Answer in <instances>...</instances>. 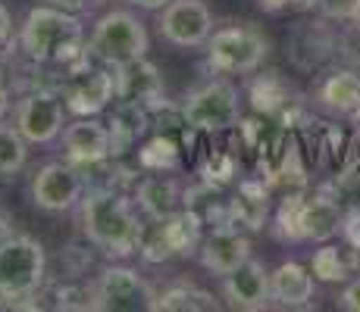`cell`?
<instances>
[{"label": "cell", "instance_id": "e0dca14e", "mask_svg": "<svg viewBox=\"0 0 360 312\" xmlns=\"http://www.w3.org/2000/svg\"><path fill=\"white\" fill-rule=\"evenodd\" d=\"M269 290H273V300L279 303V306L297 309L314 300L316 278L301 262H282L276 272H269Z\"/></svg>", "mask_w": 360, "mask_h": 312}, {"label": "cell", "instance_id": "d6a6232c", "mask_svg": "<svg viewBox=\"0 0 360 312\" xmlns=\"http://www.w3.org/2000/svg\"><path fill=\"white\" fill-rule=\"evenodd\" d=\"M266 13H282V10H292V6H310L316 0H257Z\"/></svg>", "mask_w": 360, "mask_h": 312}, {"label": "cell", "instance_id": "f546056e", "mask_svg": "<svg viewBox=\"0 0 360 312\" xmlns=\"http://www.w3.org/2000/svg\"><path fill=\"white\" fill-rule=\"evenodd\" d=\"M316 6H320L329 19H348L351 22V16H354V10H357V0H316Z\"/></svg>", "mask_w": 360, "mask_h": 312}, {"label": "cell", "instance_id": "6da1fadb", "mask_svg": "<svg viewBox=\"0 0 360 312\" xmlns=\"http://www.w3.org/2000/svg\"><path fill=\"white\" fill-rule=\"evenodd\" d=\"M82 228L88 240L107 256L126 259L131 253H141L144 228L131 203L116 191H91L82 197Z\"/></svg>", "mask_w": 360, "mask_h": 312}, {"label": "cell", "instance_id": "5bb4252c", "mask_svg": "<svg viewBox=\"0 0 360 312\" xmlns=\"http://www.w3.org/2000/svg\"><path fill=\"white\" fill-rule=\"evenodd\" d=\"M63 156L75 165H98L113 156L110 147V128L91 116H79L63 128Z\"/></svg>", "mask_w": 360, "mask_h": 312}, {"label": "cell", "instance_id": "d4e9b609", "mask_svg": "<svg viewBox=\"0 0 360 312\" xmlns=\"http://www.w3.org/2000/svg\"><path fill=\"white\" fill-rule=\"evenodd\" d=\"M29 159V141L19 135V128L0 125V178L16 175Z\"/></svg>", "mask_w": 360, "mask_h": 312}, {"label": "cell", "instance_id": "277c9868", "mask_svg": "<svg viewBox=\"0 0 360 312\" xmlns=\"http://www.w3.org/2000/svg\"><path fill=\"white\" fill-rule=\"evenodd\" d=\"M47 275V253L29 234L0 240V300L19 303L38 294Z\"/></svg>", "mask_w": 360, "mask_h": 312}, {"label": "cell", "instance_id": "8d00e7d4", "mask_svg": "<svg viewBox=\"0 0 360 312\" xmlns=\"http://www.w3.org/2000/svg\"><path fill=\"white\" fill-rule=\"evenodd\" d=\"M131 6H138V10H163L166 4H172V0H129Z\"/></svg>", "mask_w": 360, "mask_h": 312}, {"label": "cell", "instance_id": "9c48e42d", "mask_svg": "<svg viewBox=\"0 0 360 312\" xmlns=\"http://www.w3.org/2000/svg\"><path fill=\"white\" fill-rule=\"evenodd\" d=\"M157 294L150 284L129 266H107L94 284V309L103 312H138L154 309Z\"/></svg>", "mask_w": 360, "mask_h": 312}, {"label": "cell", "instance_id": "2e32d148", "mask_svg": "<svg viewBox=\"0 0 360 312\" xmlns=\"http://www.w3.org/2000/svg\"><path fill=\"white\" fill-rule=\"evenodd\" d=\"M110 100H116V81L103 69H85L66 88V109L72 116H98Z\"/></svg>", "mask_w": 360, "mask_h": 312}, {"label": "cell", "instance_id": "ab89813d", "mask_svg": "<svg viewBox=\"0 0 360 312\" xmlns=\"http://www.w3.org/2000/svg\"><path fill=\"white\" fill-rule=\"evenodd\" d=\"M357 253H360V250H357ZM354 266H357V269H360V256H357V262H354Z\"/></svg>", "mask_w": 360, "mask_h": 312}, {"label": "cell", "instance_id": "7a4b0ae2", "mask_svg": "<svg viewBox=\"0 0 360 312\" xmlns=\"http://www.w3.org/2000/svg\"><path fill=\"white\" fill-rule=\"evenodd\" d=\"M19 44L32 62H66L82 53V22L60 6H34L22 22Z\"/></svg>", "mask_w": 360, "mask_h": 312}, {"label": "cell", "instance_id": "30bf717a", "mask_svg": "<svg viewBox=\"0 0 360 312\" xmlns=\"http://www.w3.org/2000/svg\"><path fill=\"white\" fill-rule=\"evenodd\" d=\"M85 184L79 172L66 163H47L34 172L32 178V200L44 212H69L72 206L82 203Z\"/></svg>", "mask_w": 360, "mask_h": 312}, {"label": "cell", "instance_id": "74e56055", "mask_svg": "<svg viewBox=\"0 0 360 312\" xmlns=\"http://www.w3.org/2000/svg\"><path fill=\"white\" fill-rule=\"evenodd\" d=\"M351 22H354L357 29H360V0H357V10H354V16H351Z\"/></svg>", "mask_w": 360, "mask_h": 312}, {"label": "cell", "instance_id": "7c38bea8", "mask_svg": "<svg viewBox=\"0 0 360 312\" xmlns=\"http://www.w3.org/2000/svg\"><path fill=\"white\" fill-rule=\"evenodd\" d=\"M66 103L51 91H34L16 107V128L29 144H51L63 135Z\"/></svg>", "mask_w": 360, "mask_h": 312}, {"label": "cell", "instance_id": "d590c367", "mask_svg": "<svg viewBox=\"0 0 360 312\" xmlns=\"http://www.w3.org/2000/svg\"><path fill=\"white\" fill-rule=\"evenodd\" d=\"M6 107H10V85H6V72L0 69V116L6 113Z\"/></svg>", "mask_w": 360, "mask_h": 312}, {"label": "cell", "instance_id": "1f68e13d", "mask_svg": "<svg viewBox=\"0 0 360 312\" xmlns=\"http://www.w3.org/2000/svg\"><path fill=\"white\" fill-rule=\"evenodd\" d=\"M338 309H348V312H360V278L348 281V287L338 294Z\"/></svg>", "mask_w": 360, "mask_h": 312}, {"label": "cell", "instance_id": "52a82bcc", "mask_svg": "<svg viewBox=\"0 0 360 312\" xmlns=\"http://www.w3.org/2000/svg\"><path fill=\"white\" fill-rule=\"evenodd\" d=\"M182 119L195 131H226L241 119L238 88L226 79H213L195 88L182 103Z\"/></svg>", "mask_w": 360, "mask_h": 312}, {"label": "cell", "instance_id": "e575fe53", "mask_svg": "<svg viewBox=\"0 0 360 312\" xmlns=\"http://www.w3.org/2000/svg\"><path fill=\"white\" fill-rule=\"evenodd\" d=\"M10 32H13V16H10V10L0 4V44L10 41Z\"/></svg>", "mask_w": 360, "mask_h": 312}, {"label": "cell", "instance_id": "f1b7e54d", "mask_svg": "<svg viewBox=\"0 0 360 312\" xmlns=\"http://www.w3.org/2000/svg\"><path fill=\"white\" fill-rule=\"evenodd\" d=\"M338 234H342L345 244L351 250H360V206L342 212V228H338Z\"/></svg>", "mask_w": 360, "mask_h": 312}, {"label": "cell", "instance_id": "9a60e30c", "mask_svg": "<svg viewBox=\"0 0 360 312\" xmlns=\"http://www.w3.org/2000/svg\"><path fill=\"white\" fill-rule=\"evenodd\" d=\"M223 294L229 300V306L235 309H248V312L266 309L269 300H273L266 266L260 259H254V256L248 262H241L235 272H229L223 278Z\"/></svg>", "mask_w": 360, "mask_h": 312}, {"label": "cell", "instance_id": "3957f363", "mask_svg": "<svg viewBox=\"0 0 360 312\" xmlns=\"http://www.w3.org/2000/svg\"><path fill=\"white\" fill-rule=\"evenodd\" d=\"M276 231L282 240H314V244H329L342 228V210L326 194L301 197L288 194L276 212Z\"/></svg>", "mask_w": 360, "mask_h": 312}, {"label": "cell", "instance_id": "836d02e7", "mask_svg": "<svg viewBox=\"0 0 360 312\" xmlns=\"http://www.w3.org/2000/svg\"><path fill=\"white\" fill-rule=\"evenodd\" d=\"M88 4H91V0H51V6H60V10L75 13V16H79L82 10H88Z\"/></svg>", "mask_w": 360, "mask_h": 312}, {"label": "cell", "instance_id": "7402d4cb", "mask_svg": "<svg viewBox=\"0 0 360 312\" xmlns=\"http://www.w3.org/2000/svg\"><path fill=\"white\" fill-rule=\"evenodd\" d=\"M229 225H248V228H260L263 219H266V191L257 182H245L238 191V197L232 200L229 206Z\"/></svg>", "mask_w": 360, "mask_h": 312}, {"label": "cell", "instance_id": "ffe728a7", "mask_svg": "<svg viewBox=\"0 0 360 312\" xmlns=\"http://www.w3.org/2000/svg\"><path fill=\"white\" fill-rule=\"evenodd\" d=\"M316 100L329 113L354 116V109L360 107V75L351 69H338V72L326 75L316 88Z\"/></svg>", "mask_w": 360, "mask_h": 312}, {"label": "cell", "instance_id": "83f0119b", "mask_svg": "<svg viewBox=\"0 0 360 312\" xmlns=\"http://www.w3.org/2000/svg\"><path fill=\"white\" fill-rule=\"evenodd\" d=\"M60 309H94V290L85 287H60L57 290Z\"/></svg>", "mask_w": 360, "mask_h": 312}, {"label": "cell", "instance_id": "f35d334b", "mask_svg": "<svg viewBox=\"0 0 360 312\" xmlns=\"http://www.w3.org/2000/svg\"><path fill=\"white\" fill-rule=\"evenodd\" d=\"M354 119H357V125H360V107L354 109Z\"/></svg>", "mask_w": 360, "mask_h": 312}, {"label": "cell", "instance_id": "603a6c76", "mask_svg": "<svg viewBox=\"0 0 360 312\" xmlns=\"http://www.w3.org/2000/svg\"><path fill=\"white\" fill-rule=\"evenodd\" d=\"M154 309H166V312H210L219 309V303L213 300V294L200 287H169L163 294H157Z\"/></svg>", "mask_w": 360, "mask_h": 312}, {"label": "cell", "instance_id": "4316f807", "mask_svg": "<svg viewBox=\"0 0 360 312\" xmlns=\"http://www.w3.org/2000/svg\"><path fill=\"white\" fill-rule=\"evenodd\" d=\"M138 163L150 172H166L179 163V150L169 137H154V141H148L138 150Z\"/></svg>", "mask_w": 360, "mask_h": 312}, {"label": "cell", "instance_id": "484cf974", "mask_svg": "<svg viewBox=\"0 0 360 312\" xmlns=\"http://www.w3.org/2000/svg\"><path fill=\"white\" fill-rule=\"evenodd\" d=\"M310 272H314L316 281H326V284H335V281H345L351 272V262L345 259V253L332 244H323L320 250L314 253L310 259Z\"/></svg>", "mask_w": 360, "mask_h": 312}, {"label": "cell", "instance_id": "ba28073f", "mask_svg": "<svg viewBox=\"0 0 360 312\" xmlns=\"http://www.w3.org/2000/svg\"><path fill=\"white\" fill-rule=\"evenodd\" d=\"M200 247V216L191 210H179L166 219H157L150 234L141 240V256L148 262H163L172 256H188Z\"/></svg>", "mask_w": 360, "mask_h": 312}, {"label": "cell", "instance_id": "4fadbf2b", "mask_svg": "<svg viewBox=\"0 0 360 312\" xmlns=\"http://www.w3.org/2000/svg\"><path fill=\"white\" fill-rule=\"evenodd\" d=\"M200 266L217 278H226L229 272L251 259V240L238 231L235 225H219L213 228L207 238H200Z\"/></svg>", "mask_w": 360, "mask_h": 312}, {"label": "cell", "instance_id": "4dcf8cb0", "mask_svg": "<svg viewBox=\"0 0 360 312\" xmlns=\"http://www.w3.org/2000/svg\"><path fill=\"white\" fill-rule=\"evenodd\" d=\"M335 187H342V191H351V194L360 191V156L351 159V163L335 175Z\"/></svg>", "mask_w": 360, "mask_h": 312}, {"label": "cell", "instance_id": "44dd1931", "mask_svg": "<svg viewBox=\"0 0 360 312\" xmlns=\"http://www.w3.org/2000/svg\"><path fill=\"white\" fill-rule=\"evenodd\" d=\"M248 97H251V107L257 109V113H282V109L292 103V88L285 85V79H279V75H260V79L251 81V91H248Z\"/></svg>", "mask_w": 360, "mask_h": 312}, {"label": "cell", "instance_id": "d6986e66", "mask_svg": "<svg viewBox=\"0 0 360 312\" xmlns=\"http://www.w3.org/2000/svg\"><path fill=\"white\" fill-rule=\"evenodd\" d=\"M138 206L148 219H166L172 212L182 210V191H179V182L169 175H148L141 178L135 187Z\"/></svg>", "mask_w": 360, "mask_h": 312}, {"label": "cell", "instance_id": "8fae6325", "mask_svg": "<svg viewBox=\"0 0 360 312\" xmlns=\"http://www.w3.org/2000/svg\"><path fill=\"white\" fill-rule=\"evenodd\" d=\"M160 34L172 47H200L213 34V13L200 0H172L163 6Z\"/></svg>", "mask_w": 360, "mask_h": 312}, {"label": "cell", "instance_id": "8992f818", "mask_svg": "<svg viewBox=\"0 0 360 312\" xmlns=\"http://www.w3.org/2000/svg\"><path fill=\"white\" fill-rule=\"evenodd\" d=\"M269 53L266 38L251 25H229L207 38V60L223 75L257 72Z\"/></svg>", "mask_w": 360, "mask_h": 312}, {"label": "cell", "instance_id": "ac0fdd59", "mask_svg": "<svg viewBox=\"0 0 360 312\" xmlns=\"http://www.w3.org/2000/svg\"><path fill=\"white\" fill-rule=\"evenodd\" d=\"M113 81H116V100H126V103L154 100L163 88L157 69L144 60L126 62V66H113Z\"/></svg>", "mask_w": 360, "mask_h": 312}, {"label": "cell", "instance_id": "cb8c5ba5", "mask_svg": "<svg viewBox=\"0 0 360 312\" xmlns=\"http://www.w3.org/2000/svg\"><path fill=\"white\" fill-rule=\"evenodd\" d=\"M332 47H335V41L329 38V32L323 29L320 22L316 25H297L295 34H292V57L295 53H301V50H310L307 69L320 66V62L332 53Z\"/></svg>", "mask_w": 360, "mask_h": 312}, {"label": "cell", "instance_id": "5b68a950", "mask_svg": "<svg viewBox=\"0 0 360 312\" xmlns=\"http://www.w3.org/2000/svg\"><path fill=\"white\" fill-rule=\"evenodd\" d=\"M148 29L141 19H135L126 10H110L94 22L91 38H88V50L107 66H126V62L148 57Z\"/></svg>", "mask_w": 360, "mask_h": 312}]
</instances>
